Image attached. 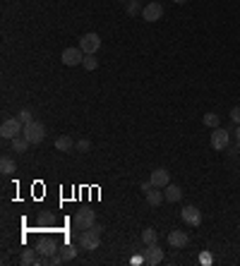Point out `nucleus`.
<instances>
[{
    "instance_id": "obj_1",
    "label": "nucleus",
    "mask_w": 240,
    "mask_h": 266,
    "mask_svg": "<svg viewBox=\"0 0 240 266\" xmlns=\"http://www.w3.org/2000/svg\"><path fill=\"white\" fill-rule=\"evenodd\" d=\"M101 233H103V228L99 223H94L89 230H82V235H79V247L87 249V252L99 249V245H101Z\"/></svg>"
},
{
    "instance_id": "obj_2",
    "label": "nucleus",
    "mask_w": 240,
    "mask_h": 266,
    "mask_svg": "<svg viewBox=\"0 0 240 266\" xmlns=\"http://www.w3.org/2000/svg\"><path fill=\"white\" fill-rule=\"evenodd\" d=\"M22 132H24V122L19 118H8L3 120V125H0V137L3 139H15Z\"/></svg>"
},
{
    "instance_id": "obj_3",
    "label": "nucleus",
    "mask_w": 240,
    "mask_h": 266,
    "mask_svg": "<svg viewBox=\"0 0 240 266\" xmlns=\"http://www.w3.org/2000/svg\"><path fill=\"white\" fill-rule=\"evenodd\" d=\"M22 135H24L31 144H41V142L46 139V127H44L41 122H36V120H31V122L24 125V132H22Z\"/></svg>"
},
{
    "instance_id": "obj_4",
    "label": "nucleus",
    "mask_w": 240,
    "mask_h": 266,
    "mask_svg": "<svg viewBox=\"0 0 240 266\" xmlns=\"http://www.w3.org/2000/svg\"><path fill=\"white\" fill-rule=\"evenodd\" d=\"M74 228L77 230H89L96 223V211H92V209H79V211L74 213Z\"/></svg>"
},
{
    "instance_id": "obj_5",
    "label": "nucleus",
    "mask_w": 240,
    "mask_h": 266,
    "mask_svg": "<svg viewBox=\"0 0 240 266\" xmlns=\"http://www.w3.org/2000/svg\"><path fill=\"white\" fill-rule=\"evenodd\" d=\"M60 60H63V65H67V67H77V65H82V60H84V51L79 46L65 48L63 53H60Z\"/></svg>"
},
{
    "instance_id": "obj_6",
    "label": "nucleus",
    "mask_w": 240,
    "mask_h": 266,
    "mask_svg": "<svg viewBox=\"0 0 240 266\" xmlns=\"http://www.w3.org/2000/svg\"><path fill=\"white\" fill-rule=\"evenodd\" d=\"M231 132L223 127H216L212 132V149H216V151H226V149L231 147V137H228Z\"/></svg>"
},
{
    "instance_id": "obj_7",
    "label": "nucleus",
    "mask_w": 240,
    "mask_h": 266,
    "mask_svg": "<svg viewBox=\"0 0 240 266\" xmlns=\"http://www.w3.org/2000/svg\"><path fill=\"white\" fill-rule=\"evenodd\" d=\"M142 17L147 19V22H158V19L164 17V5H161L158 0H151V3H147V5H144V10H142Z\"/></svg>"
},
{
    "instance_id": "obj_8",
    "label": "nucleus",
    "mask_w": 240,
    "mask_h": 266,
    "mask_svg": "<svg viewBox=\"0 0 240 266\" xmlns=\"http://www.w3.org/2000/svg\"><path fill=\"white\" fill-rule=\"evenodd\" d=\"M180 218H183L187 226L197 228V226L202 223V211H199L197 206H192V204H187V206H183V211H180Z\"/></svg>"
},
{
    "instance_id": "obj_9",
    "label": "nucleus",
    "mask_w": 240,
    "mask_h": 266,
    "mask_svg": "<svg viewBox=\"0 0 240 266\" xmlns=\"http://www.w3.org/2000/svg\"><path fill=\"white\" fill-rule=\"evenodd\" d=\"M79 48H82L84 53H96L99 48H101V36L99 34H84L82 38H79Z\"/></svg>"
},
{
    "instance_id": "obj_10",
    "label": "nucleus",
    "mask_w": 240,
    "mask_h": 266,
    "mask_svg": "<svg viewBox=\"0 0 240 266\" xmlns=\"http://www.w3.org/2000/svg\"><path fill=\"white\" fill-rule=\"evenodd\" d=\"M187 242H190V235H187L185 230H171V233H168V245L173 249L187 247Z\"/></svg>"
},
{
    "instance_id": "obj_11",
    "label": "nucleus",
    "mask_w": 240,
    "mask_h": 266,
    "mask_svg": "<svg viewBox=\"0 0 240 266\" xmlns=\"http://www.w3.org/2000/svg\"><path fill=\"white\" fill-rule=\"evenodd\" d=\"M19 261L24 266H38V264H48V259H44L41 254H38V249H24L22 252V257H19Z\"/></svg>"
},
{
    "instance_id": "obj_12",
    "label": "nucleus",
    "mask_w": 240,
    "mask_h": 266,
    "mask_svg": "<svg viewBox=\"0 0 240 266\" xmlns=\"http://www.w3.org/2000/svg\"><path fill=\"white\" fill-rule=\"evenodd\" d=\"M144 261H147L149 266H156L164 261V249L158 247V245H149L147 249H144Z\"/></svg>"
},
{
    "instance_id": "obj_13",
    "label": "nucleus",
    "mask_w": 240,
    "mask_h": 266,
    "mask_svg": "<svg viewBox=\"0 0 240 266\" xmlns=\"http://www.w3.org/2000/svg\"><path fill=\"white\" fill-rule=\"evenodd\" d=\"M149 183L154 185V187H166L171 183V173H168L166 168H156L154 173L149 175Z\"/></svg>"
},
{
    "instance_id": "obj_14",
    "label": "nucleus",
    "mask_w": 240,
    "mask_h": 266,
    "mask_svg": "<svg viewBox=\"0 0 240 266\" xmlns=\"http://www.w3.org/2000/svg\"><path fill=\"white\" fill-rule=\"evenodd\" d=\"M36 249H38V254H41V257L48 259V257H53V254L58 252V245L53 242V240H41Z\"/></svg>"
},
{
    "instance_id": "obj_15",
    "label": "nucleus",
    "mask_w": 240,
    "mask_h": 266,
    "mask_svg": "<svg viewBox=\"0 0 240 266\" xmlns=\"http://www.w3.org/2000/svg\"><path fill=\"white\" fill-rule=\"evenodd\" d=\"M144 194H147V204H149V206H158V204L166 199V197H164V192H161V187H154V185H151V187H149Z\"/></svg>"
},
{
    "instance_id": "obj_16",
    "label": "nucleus",
    "mask_w": 240,
    "mask_h": 266,
    "mask_svg": "<svg viewBox=\"0 0 240 266\" xmlns=\"http://www.w3.org/2000/svg\"><path fill=\"white\" fill-rule=\"evenodd\" d=\"M164 190H166V192H164V197H166V199H168L171 204H173V202H180V199H183V190H180L178 185L168 183L166 187H164Z\"/></svg>"
},
{
    "instance_id": "obj_17",
    "label": "nucleus",
    "mask_w": 240,
    "mask_h": 266,
    "mask_svg": "<svg viewBox=\"0 0 240 266\" xmlns=\"http://www.w3.org/2000/svg\"><path fill=\"white\" fill-rule=\"evenodd\" d=\"M12 142V151H17V154H24L29 147H31V142H29L24 135H19V137H15V139H10Z\"/></svg>"
},
{
    "instance_id": "obj_18",
    "label": "nucleus",
    "mask_w": 240,
    "mask_h": 266,
    "mask_svg": "<svg viewBox=\"0 0 240 266\" xmlns=\"http://www.w3.org/2000/svg\"><path fill=\"white\" fill-rule=\"evenodd\" d=\"M56 149L58 151H72L74 149V142H72V137H70V135H63V137H58L56 139Z\"/></svg>"
},
{
    "instance_id": "obj_19",
    "label": "nucleus",
    "mask_w": 240,
    "mask_h": 266,
    "mask_svg": "<svg viewBox=\"0 0 240 266\" xmlns=\"http://www.w3.org/2000/svg\"><path fill=\"white\" fill-rule=\"evenodd\" d=\"M15 170H17V165H15V161H12V158H10V156L0 158V173H3V175H12Z\"/></svg>"
},
{
    "instance_id": "obj_20",
    "label": "nucleus",
    "mask_w": 240,
    "mask_h": 266,
    "mask_svg": "<svg viewBox=\"0 0 240 266\" xmlns=\"http://www.w3.org/2000/svg\"><path fill=\"white\" fill-rule=\"evenodd\" d=\"M142 242H144L147 247H149V245H156V242H158L156 230H154V228H144V230H142Z\"/></svg>"
},
{
    "instance_id": "obj_21",
    "label": "nucleus",
    "mask_w": 240,
    "mask_h": 266,
    "mask_svg": "<svg viewBox=\"0 0 240 266\" xmlns=\"http://www.w3.org/2000/svg\"><path fill=\"white\" fill-rule=\"evenodd\" d=\"M82 67L87 72H94L96 67H99V60L94 58V53H84V60H82Z\"/></svg>"
},
{
    "instance_id": "obj_22",
    "label": "nucleus",
    "mask_w": 240,
    "mask_h": 266,
    "mask_svg": "<svg viewBox=\"0 0 240 266\" xmlns=\"http://www.w3.org/2000/svg\"><path fill=\"white\" fill-rule=\"evenodd\" d=\"M60 257H63L65 261H72V259L77 257V249H74V245H65V247L60 249Z\"/></svg>"
},
{
    "instance_id": "obj_23",
    "label": "nucleus",
    "mask_w": 240,
    "mask_h": 266,
    "mask_svg": "<svg viewBox=\"0 0 240 266\" xmlns=\"http://www.w3.org/2000/svg\"><path fill=\"white\" fill-rule=\"evenodd\" d=\"M202 122L207 125V127L216 129V127H219V115H216V113H207V115L202 118Z\"/></svg>"
},
{
    "instance_id": "obj_24",
    "label": "nucleus",
    "mask_w": 240,
    "mask_h": 266,
    "mask_svg": "<svg viewBox=\"0 0 240 266\" xmlns=\"http://www.w3.org/2000/svg\"><path fill=\"white\" fill-rule=\"evenodd\" d=\"M74 149H77L79 154H87V151L92 149V142H89V139H79V142L74 144Z\"/></svg>"
},
{
    "instance_id": "obj_25",
    "label": "nucleus",
    "mask_w": 240,
    "mask_h": 266,
    "mask_svg": "<svg viewBox=\"0 0 240 266\" xmlns=\"http://www.w3.org/2000/svg\"><path fill=\"white\" fill-rule=\"evenodd\" d=\"M17 118L22 120L24 125H27V122H31V120H34V113H31L29 108H22V110H19V115H17Z\"/></svg>"
},
{
    "instance_id": "obj_26",
    "label": "nucleus",
    "mask_w": 240,
    "mask_h": 266,
    "mask_svg": "<svg viewBox=\"0 0 240 266\" xmlns=\"http://www.w3.org/2000/svg\"><path fill=\"white\" fill-rule=\"evenodd\" d=\"M142 10H144V8H139L137 0H130V3H128V15H130V17H132V15H137V12H142Z\"/></svg>"
},
{
    "instance_id": "obj_27",
    "label": "nucleus",
    "mask_w": 240,
    "mask_h": 266,
    "mask_svg": "<svg viewBox=\"0 0 240 266\" xmlns=\"http://www.w3.org/2000/svg\"><path fill=\"white\" fill-rule=\"evenodd\" d=\"M231 120L235 122V125H240V106H235V108L231 110Z\"/></svg>"
},
{
    "instance_id": "obj_28",
    "label": "nucleus",
    "mask_w": 240,
    "mask_h": 266,
    "mask_svg": "<svg viewBox=\"0 0 240 266\" xmlns=\"http://www.w3.org/2000/svg\"><path fill=\"white\" fill-rule=\"evenodd\" d=\"M65 259L60 257V254H53V257H48V264H53V266H58V264H63Z\"/></svg>"
},
{
    "instance_id": "obj_29",
    "label": "nucleus",
    "mask_w": 240,
    "mask_h": 266,
    "mask_svg": "<svg viewBox=\"0 0 240 266\" xmlns=\"http://www.w3.org/2000/svg\"><path fill=\"white\" fill-rule=\"evenodd\" d=\"M228 156H240V142L238 147H228Z\"/></svg>"
},
{
    "instance_id": "obj_30",
    "label": "nucleus",
    "mask_w": 240,
    "mask_h": 266,
    "mask_svg": "<svg viewBox=\"0 0 240 266\" xmlns=\"http://www.w3.org/2000/svg\"><path fill=\"white\" fill-rule=\"evenodd\" d=\"M199 261H202V264H212V254H209V252H204L202 257H199Z\"/></svg>"
},
{
    "instance_id": "obj_31",
    "label": "nucleus",
    "mask_w": 240,
    "mask_h": 266,
    "mask_svg": "<svg viewBox=\"0 0 240 266\" xmlns=\"http://www.w3.org/2000/svg\"><path fill=\"white\" fill-rule=\"evenodd\" d=\"M235 139H238V142H240V125H238V127H235Z\"/></svg>"
},
{
    "instance_id": "obj_32",
    "label": "nucleus",
    "mask_w": 240,
    "mask_h": 266,
    "mask_svg": "<svg viewBox=\"0 0 240 266\" xmlns=\"http://www.w3.org/2000/svg\"><path fill=\"white\" fill-rule=\"evenodd\" d=\"M173 3H187V0H173Z\"/></svg>"
},
{
    "instance_id": "obj_33",
    "label": "nucleus",
    "mask_w": 240,
    "mask_h": 266,
    "mask_svg": "<svg viewBox=\"0 0 240 266\" xmlns=\"http://www.w3.org/2000/svg\"><path fill=\"white\" fill-rule=\"evenodd\" d=\"M238 161H240V156H238Z\"/></svg>"
},
{
    "instance_id": "obj_34",
    "label": "nucleus",
    "mask_w": 240,
    "mask_h": 266,
    "mask_svg": "<svg viewBox=\"0 0 240 266\" xmlns=\"http://www.w3.org/2000/svg\"><path fill=\"white\" fill-rule=\"evenodd\" d=\"M149 3H151V0H149Z\"/></svg>"
}]
</instances>
